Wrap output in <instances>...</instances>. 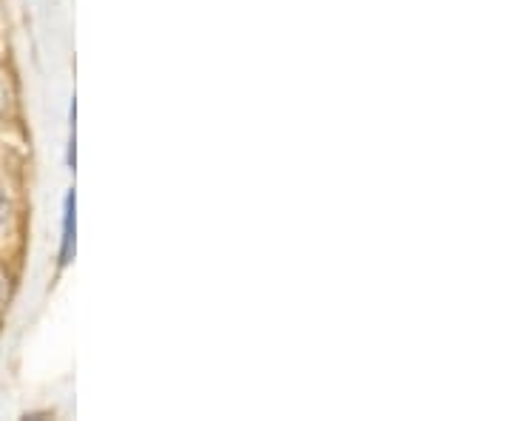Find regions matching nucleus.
I'll use <instances>...</instances> for the list:
<instances>
[{
	"mask_svg": "<svg viewBox=\"0 0 512 421\" xmlns=\"http://www.w3.org/2000/svg\"><path fill=\"white\" fill-rule=\"evenodd\" d=\"M6 302H9V276L0 268V313L6 311Z\"/></svg>",
	"mask_w": 512,
	"mask_h": 421,
	"instance_id": "1",
	"label": "nucleus"
},
{
	"mask_svg": "<svg viewBox=\"0 0 512 421\" xmlns=\"http://www.w3.org/2000/svg\"><path fill=\"white\" fill-rule=\"evenodd\" d=\"M6 103H9V92H6V86H3V80H0V117L6 114Z\"/></svg>",
	"mask_w": 512,
	"mask_h": 421,
	"instance_id": "2",
	"label": "nucleus"
},
{
	"mask_svg": "<svg viewBox=\"0 0 512 421\" xmlns=\"http://www.w3.org/2000/svg\"><path fill=\"white\" fill-rule=\"evenodd\" d=\"M6 214H9V202H6L3 191H0V228H3V222H6Z\"/></svg>",
	"mask_w": 512,
	"mask_h": 421,
	"instance_id": "3",
	"label": "nucleus"
}]
</instances>
